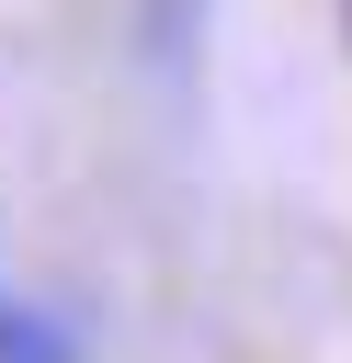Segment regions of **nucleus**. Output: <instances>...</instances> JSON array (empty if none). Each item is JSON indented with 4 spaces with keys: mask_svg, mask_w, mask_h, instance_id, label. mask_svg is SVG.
I'll return each instance as SVG.
<instances>
[{
    "mask_svg": "<svg viewBox=\"0 0 352 363\" xmlns=\"http://www.w3.org/2000/svg\"><path fill=\"white\" fill-rule=\"evenodd\" d=\"M0 363H79V329L34 295H0Z\"/></svg>",
    "mask_w": 352,
    "mask_h": 363,
    "instance_id": "f257e3e1",
    "label": "nucleus"
}]
</instances>
